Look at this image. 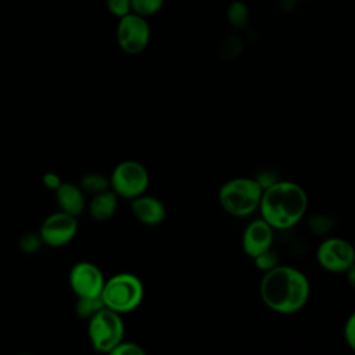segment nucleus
<instances>
[{"label":"nucleus","instance_id":"9","mask_svg":"<svg viewBox=\"0 0 355 355\" xmlns=\"http://www.w3.org/2000/svg\"><path fill=\"white\" fill-rule=\"evenodd\" d=\"M78 219L64 211L50 214L42 222L39 234L44 245L51 248H60L69 244L78 233Z\"/></svg>","mask_w":355,"mask_h":355},{"label":"nucleus","instance_id":"3","mask_svg":"<svg viewBox=\"0 0 355 355\" xmlns=\"http://www.w3.org/2000/svg\"><path fill=\"white\" fill-rule=\"evenodd\" d=\"M263 187L254 178H233L225 182L218 193V200L225 212L232 216L244 218L259 208Z\"/></svg>","mask_w":355,"mask_h":355},{"label":"nucleus","instance_id":"12","mask_svg":"<svg viewBox=\"0 0 355 355\" xmlns=\"http://www.w3.org/2000/svg\"><path fill=\"white\" fill-rule=\"evenodd\" d=\"M130 209L135 218L146 226L161 225L166 216L165 204L159 198L146 193L130 200Z\"/></svg>","mask_w":355,"mask_h":355},{"label":"nucleus","instance_id":"17","mask_svg":"<svg viewBox=\"0 0 355 355\" xmlns=\"http://www.w3.org/2000/svg\"><path fill=\"white\" fill-rule=\"evenodd\" d=\"M101 308H104V302L101 297H78L75 311L80 319L89 320L94 316Z\"/></svg>","mask_w":355,"mask_h":355},{"label":"nucleus","instance_id":"7","mask_svg":"<svg viewBox=\"0 0 355 355\" xmlns=\"http://www.w3.org/2000/svg\"><path fill=\"white\" fill-rule=\"evenodd\" d=\"M151 29L146 17L129 12L118 18L116 43L119 49L130 55L141 53L150 43Z\"/></svg>","mask_w":355,"mask_h":355},{"label":"nucleus","instance_id":"11","mask_svg":"<svg viewBox=\"0 0 355 355\" xmlns=\"http://www.w3.org/2000/svg\"><path fill=\"white\" fill-rule=\"evenodd\" d=\"M273 232L275 229L262 218L251 220L245 226L241 237V245L245 255L252 259L261 252L272 248L275 239Z\"/></svg>","mask_w":355,"mask_h":355},{"label":"nucleus","instance_id":"21","mask_svg":"<svg viewBox=\"0 0 355 355\" xmlns=\"http://www.w3.org/2000/svg\"><path fill=\"white\" fill-rule=\"evenodd\" d=\"M112 355H144V348L133 341H125L122 340L114 349L110 352Z\"/></svg>","mask_w":355,"mask_h":355},{"label":"nucleus","instance_id":"22","mask_svg":"<svg viewBox=\"0 0 355 355\" xmlns=\"http://www.w3.org/2000/svg\"><path fill=\"white\" fill-rule=\"evenodd\" d=\"M105 6H107V10L116 18H121L132 12L130 0H105Z\"/></svg>","mask_w":355,"mask_h":355},{"label":"nucleus","instance_id":"18","mask_svg":"<svg viewBox=\"0 0 355 355\" xmlns=\"http://www.w3.org/2000/svg\"><path fill=\"white\" fill-rule=\"evenodd\" d=\"M130 1H132V12L146 18L157 14L165 3V0H130Z\"/></svg>","mask_w":355,"mask_h":355},{"label":"nucleus","instance_id":"1","mask_svg":"<svg viewBox=\"0 0 355 355\" xmlns=\"http://www.w3.org/2000/svg\"><path fill=\"white\" fill-rule=\"evenodd\" d=\"M311 294V284L304 272L294 266L277 265L263 273L259 283L262 302L273 312L293 315L301 311Z\"/></svg>","mask_w":355,"mask_h":355},{"label":"nucleus","instance_id":"14","mask_svg":"<svg viewBox=\"0 0 355 355\" xmlns=\"http://www.w3.org/2000/svg\"><path fill=\"white\" fill-rule=\"evenodd\" d=\"M118 207V196L112 189L92 196L89 214L97 222H105L114 216Z\"/></svg>","mask_w":355,"mask_h":355},{"label":"nucleus","instance_id":"13","mask_svg":"<svg viewBox=\"0 0 355 355\" xmlns=\"http://www.w3.org/2000/svg\"><path fill=\"white\" fill-rule=\"evenodd\" d=\"M85 191L80 189L79 184L72 182H62L60 187L54 191L55 202L60 211H64L69 215L79 216L83 214L86 208V197Z\"/></svg>","mask_w":355,"mask_h":355},{"label":"nucleus","instance_id":"25","mask_svg":"<svg viewBox=\"0 0 355 355\" xmlns=\"http://www.w3.org/2000/svg\"><path fill=\"white\" fill-rule=\"evenodd\" d=\"M344 273L347 276V282L349 283V286H352L355 288V262Z\"/></svg>","mask_w":355,"mask_h":355},{"label":"nucleus","instance_id":"24","mask_svg":"<svg viewBox=\"0 0 355 355\" xmlns=\"http://www.w3.org/2000/svg\"><path fill=\"white\" fill-rule=\"evenodd\" d=\"M42 183L46 189L51 190V191H55L60 184L62 183L61 178L55 173V172H46L43 176H42Z\"/></svg>","mask_w":355,"mask_h":355},{"label":"nucleus","instance_id":"23","mask_svg":"<svg viewBox=\"0 0 355 355\" xmlns=\"http://www.w3.org/2000/svg\"><path fill=\"white\" fill-rule=\"evenodd\" d=\"M344 340L347 343V345L355 352V311L347 318L345 323H344Z\"/></svg>","mask_w":355,"mask_h":355},{"label":"nucleus","instance_id":"8","mask_svg":"<svg viewBox=\"0 0 355 355\" xmlns=\"http://www.w3.org/2000/svg\"><path fill=\"white\" fill-rule=\"evenodd\" d=\"M316 261L327 272L344 273L355 262V245L343 237H327L316 248Z\"/></svg>","mask_w":355,"mask_h":355},{"label":"nucleus","instance_id":"16","mask_svg":"<svg viewBox=\"0 0 355 355\" xmlns=\"http://www.w3.org/2000/svg\"><path fill=\"white\" fill-rule=\"evenodd\" d=\"M79 186L85 191V194H90V196H94L111 189L110 178L97 172H89L83 175L79 182Z\"/></svg>","mask_w":355,"mask_h":355},{"label":"nucleus","instance_id":"5","mask_svg":"<svg viewBox=\"0 0 355 355\" xmlns=\"http://www.w3.org/2000/svg\"><path fill=\"white\" fill-rule=\"evenodd\" d=\"M123 333L122 315L105 306L89 319L87 337L96 352L110 354L123 340Z\"/></svg>","mask_w":355,"mask_h":355},{"label":"nucleus","instance_id":"10","mask_svg":"<svg viewBox=\"0 0 355 355\" xmlns=\"http://www.w3.org/2000/svg\"><path fill=\"white\" fill-rule=\"evenodd\" d=\"M68 283L76 297H101L105 279L97 265L89 261H79L72 265Z\"/></svg>","mask_w":355,"mask_h":355},{"label":"nucleus","instance_id":"20","mask_svg":"<svg viewBox=\"0 0 355 355\" xmlns=\"http://www.w3.org/2000/svg\"><path fill=\"white\" fill-rule=\"evenodd\" d=\"M252 261H254L257 269L261 270V272H263V273L268 272V270H270V269H273L275 266H277V265L280 263L277 254H276L272 248H269V250L261 252L259 255H257L255 258H252Z\"/></svg>","mask_w":355,"mask_h":355},{"label":"nucleus","instance_id":"4","mask_svg":"<svg viewBox=\"0 0 355 355\" xmlns=\"http://www.w3.org/2000/svg\"><path fill=\"white\" fill-rule=\"evenodd\" d=\"M144 298L141 280L129 272H121L105 280L101 300L104 306L121 315L135 311Z\"/></svg>","mask_w":355,"mask_h":355},{"label":"nucleus","instance_id":"19","mask_svg":"<svg viewBox=\"0 0 355 355\" xmlns=\"http://www.w3.org/2000/svg\"><path fill=\"white\" fill-rule=\"evenodd\" d=\"M18 245H19V250L25 254H35L42 245H43V241H42V237L37 233L35 232H26L25 234H22L19 237V241H18Z\"/></svg>","mask_w":355,"mask_h":355},{"label":"nucleus","instance_id":"6","mask_svg":"<svg viewBox=\"0 0 355 355\" xmlns=\"http://www.w3.org/2000/svg\"><path fill=\"white\" fill-rule=\"evenodd\" d=\"M150 184V175L147 168L135 159H125L119 162L111 172L110 186L118 197L132 200L146 193Z\"/></svg>","mask_w":355,"mask_h":355},{"label":"nucleus","instance_id":"15","mask_svg":"<svg viewBox=\"0 0 355 355\" xmlns=\"http://www.w3.org/2000/svg\"><path fill=\"white\" fill-rule=\"evenodd\" d=\"M226 19L229 25L234 29H243L250 21L248 6L241 0H234L227 6Z\"/></svg>","mask_w":355,"mask_h":355},{"label":"nucleus","instance_id":"2","mask_svg":"<svg viewBox=\"0 0 355 355\" xmlns=\"http://www.w3.org/2000/svg\"><path fill=\"white\" fill-rule=\"evenodd\" d=\"M308 202L302 186L291 180H275L263 187L258 209L261 218L275 230H286L301 222Z\"/></svg>","mask_w":355,"mask_h":355}]
</instances>
